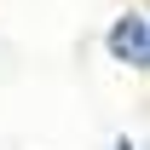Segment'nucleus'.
Masks as SVG:
<instances>
[{"label": "nucleus", "mask_w": 150, "mask_h": 150, "mask_svg": "<svg viewBox=\"0 0 150 150\" xmlns=\"http://www.w3.org/2000/svg\"><path fill=\"white\" fill-rule=\"evenodd\" d=\"M110 52L121 58V64H144V58H150V29H144L139 12H127V18L110 29Z\"/></svg>", "instance_id": "obj_1"}]
</instances>
